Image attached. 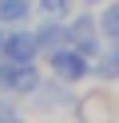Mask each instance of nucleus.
Listing matches in <instances>:
<instances>
[{
  "mask_svg": "<svg viewBox=\"0 0 119 123\" xmlns=\"http://www.w3.org/2000/svg\"><path fill=\"white\" fill-rule=\"evenodd\" d=\"M91 72L99 75V80H119V40H115V48L99 52V60H95Z\"/></svg>",
  "mask_w": 119,
  "mask_h": 123,
  "instance_id": "nucleus-7",
  "label": "nucleus"
},
{
  "mask_svg": "<svg viewBox=\"0 0 119 123\" xmlns=\"http://www.w3.org/2000/svg\"><path fill=\"white\" fill-rule=\"evenodd\" d=\"M40 40H36V32H24V28H16V32H8L4 36V48H0V56L4 60H16V64H28V60H36L40 56Z\"/></svg>",
  "mask_w": 119,
  "mask_h": 123,
  "instance_id": "nucleus-4",
  "label": "nucleus"
},
{
  "mask_svg": "<svg viewBox=\"0 0 119 123\" xmlns=\"http://www.w3.org/2000/svg\"><path fill=\"white\" fill-rule=\"evenodd\" d=\"M36 40H40V48L52 56L56 48H63V44H68V24H60L56 16H48V24L36 28Z\"/></svg>",
  "mask_w": 119,
  "mask_h": 123,
  "instance_id": "nucleus-6",
  "label": "nucleus"
},
{
  "mask_svg": "<svg viewBox=\"0 0 119 123\" xmlns=\"http://www.w3.org/2000/svg\"><path fill=\"white\" fill-rule=\"evenodd\" d=\"M99 32L107 36L111 44L119 40V4H107V8H103V16H99Z\"/></svg>",
  "mask_w": 119,
  "mask_h": 123,
  "instance_id": "nucleus-9",
  "label": "nucleus"
},
{
  "mask_svg": "<svg viewBox=\"0 0 119 123\" xmlns=\"http://www.w3.org/2000/svg\"><path fill=\"white\" fill-rule=\"evenodd\" d=\"M0 87H4V72H0Z\"/></svg>",
  "mask_w": 119,
  "mask_h": 123,
  "instance_id": "nucleus-13",
  "label": "nucleus"
},
{
  "mask_svg": "<svg viewBox=\"0 0 119 123\" xmlns=\"http://www.w3.org/2000/svg\"><path fill=\"white\" fill-rule=\"evenodd\" d=\"M0 72H4V87L16 91V95H32V91L40 87V72L36 64H16V60H0Z\"/></svg>",
  "mask_w": 119,
  "mask_h": 123,
  "instance_id": "nucleus-2",
  "label": "nucleus"
},
{
  "mask_svg": "<svg viewBox=\"0 0 119 123\" xmlns=\"http://www.w3.org/2000/svg\"><path fill=\"white\" fill-rule=\"evenodd\" d=\"M4 36H8V32H4V20H0V48H4Z\"/></svg>",
  "mask_w": 119,
  "mask_h": 123,
  "instance_id": "nucleus-12",
  "label": "nucleus"
},
{
  "mask_svg": "<svg viewBox=\"0 0 119 123\" xmlns=\"http://www.w3.org/2000/svg\"><path fill=\"white\" fill-rule=\"evenodd\" d=\"M99 20H91L87 12H79L75 20L68 24V44H75L83 56H99Z\"/></svg>",
  "mask_w": 119,
  "mask_h": 123,
  "instance_id": "nucleus-3",
  "label": "nucleus"
},
{
  "mask_svg": "<svg viewBox=\"0 0 119 123\" xmlns=\"http://www.w3.org/2000/svg\"><path fill=\"white\" fill-rule=\"evenodd\" d=\"M40 12H44V16H68V0H40Z\"/></svg>",
  "mask_w": 119,
  "mask_h": 123,
  "instance_id": "nucleus-10",
  "label": "nucleus"
},
{
  "mask_svg": "<svg viewBox=\"0 0 119 123\" xmlns=\"http://www.w3.org/2000/svg\"><path fill=\"white\" fill-rule=\"evenodd\" d=\"M83 4H99V0H83Z\"/></svg>",
  "mask_w": 119,
  "mask_h": 123,
  "instance_id": "nucleus-14",
  "label": "nucleus"
},
{
  "mask_svg": "<svg viewBox=\"0 0 119 123\" xmlns=\"http://www.w3.org/2000/svg\"><path fill=\"white\" fill-rule=\"evenodd\" d=\"M16 115H20V111H16V103H8V99H0V119H16Z\"/></svg>",
  "mask_w": 119,
  "mask_h": 123,
  "instance_id": "nucleus-11",
  "label": "nucleus"
},
{
  "mask_svg": "<svg viewBox=\"0 0 119 123\" xmlns=\"http://www.w3.org/2000/svg\"><path fill=\"white\" fill-rule=\"evenodd\" d=\"M28 16H32L28 0H0V20H4V24H24Z\"/></svg>",
  "mask_w": 119,
  "mask_h": 123,
  "instance_id": "nucleus-8",
  "label": "nucleus"
},
{
  "mask_svg": "<svg viewBox=\"0 0 119 123\" xmlns=\"http://www.w3.org/2000/svg\"><path fill=\"white\" fill-rule=\"evenodd\" d=\"M32 95H36V107H40V111H56V107H68L71 103L68 80H60V75H56V83H40Z\"/></svg>",
  "mask_w": 119,
  "mask_h": 123,
  "instance_id": "nucleus-5",
  "label": "nucleus"
},
{
  "mask_svg": "<svg viewBox=\"0 0 119 123\" xmlns=\"http://www.w3.org/2000/svg\"><path fill=\"white\" fill-rule=\"evenodd\" d=\"M52 72L60 75V80H68V83H79L87 72H91V64H87V56L75 48V44H63V48L52 52Z\"/></svg>",
  "mask_w": 119,
  "mask_h": 123,
  "instance_id": "nucleus-1",
  "label": "nucleus"
}]
</instances>
